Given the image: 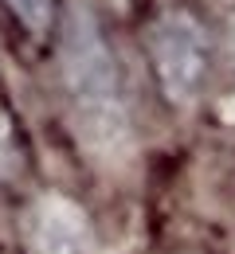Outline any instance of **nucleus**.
Returning a JSON list of instances; mask_svg holds the SVG:
<instances>
[{"label": "nucleus", "instance_id": "nucleus-1", "mask_svg": "<svg viewBox=\"0 0 235 254\" xmlns=\"http://www.w3.org/2000/svg\"><path fill=\"white\" fill-rule=\"evenodd\" d=\"M59 74L82 145L102 160H118L134 145L130 86L102 20L82 0L67 4L59 24Z\"/></svg>", "mask_w": 235, "mask_h": 254}, {"label": "nucleus", "instance_id": "nucleus-2", "mask_svg": "<svg viewBox=\"0 0 235 254\" xmlns=\"http://www.w3.org/2000/svg\"><path fill=\"white\" fill-rule=\"evenodd\" d=\"M216 66L212 28L192 8H165L149 28V70L157 94L172 110L196 106Z\"/></svg>", "mask_w": 235, "mask_h": 254}, {"label": "nucleus", "instance_id": "nucleus-3", "mask_svg": "<svg viewBox=\"0 0 235 254\" xmlns=\"http://www.w3.org/2000/svg\"><path fill=\"white\" fill-rule=\"evenodd\" d=\"M32 254H98L94 227L78 203L63 195H43L28 215Z\"/></svg>", "mask_w": 235, "mask_h": 254}, {"label": "nucleus", "instance_id": "nucleus-4", "mask_svg": "<svg viewBox=\"0 0 235 254\" xmlns=\"http://www.w3.org/2000/svg\"><path fill=\"white\" fill-rule=\"evenodd\" d=\"M4 8L35 39H47V32L55 28V0H4Z\"/></svg>", "mask_w": 235, "mask_h": 254}, {"label": "nucleus", "instance_id": "nucleus-5", "mask_svg": "<svg viewBox=\"0 0 235 254\" xmlns=\"http://www.w3.org/2000/svg\"><path fill=\"white\" fill-rule=\"evenodd\" d=\"M20 168H24L20 133H16V122L8 118V110L0 106V180H12V176H20Z\"/></svg>", "mask_w": 235, "mask_h": 254}]
</instances>
